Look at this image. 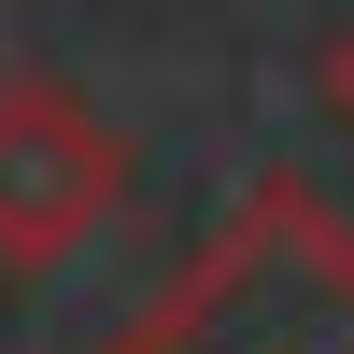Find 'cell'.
<instances>
[{"instance_id":"obj_1","label":"cell","mask_w":354,"mask_h":354,"mask_svg":"<svg viewBox=\"0 0 354 354\" xmlns=\"http://www.w3.org/2000/svg\"><path fill=\"white\" fill-rule=\"evenodd\" d=\"M113 354H354V227L270 170Z\"/></svg>"},{"instance_id":"obj_2","label":"cell","mask_w":354,"mask_h":354,"mask_svg":"<svg viewBox=\"0 0 354 354\" xmlns=\"http://www.w3.org/2000/svg\"><path fill=\"white\" fill-rule=\"evenodd\" d=\"M128 213V128L71 71H0V283L71 270Z\"/></svg>"},{"instance_id":"obj_3","label":"cell","mask_w":354,"mask_h":354,"mask_svg":"<svg viewBox=\"0 0 354 354\" xmlns=\"http://www.w3.org/2000/svg\"><path fill=\"white\" fill-rule=\"evenodd\" d=\"M326 113H340V128H354V28H340V43H326Z\"/></svg>"}]
</instances>
